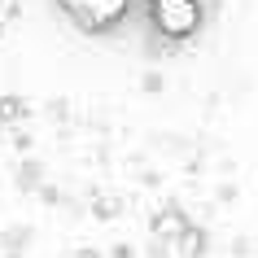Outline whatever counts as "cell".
<instances>
[{"mask_svg":"<svg viewBox=\"0 0 258 258\" xmlns=\"http://www.w3.org/2000/svg\"><path fill=\"white\" fill-rule=\"evenodd\" d=\"M27 118V101H18V96H0V127H9V122Z\"/></svg>","mask_w":258,"mask_h":258,"instance_id":"obj_5","label":"cell"},{"mask_svg":"<svg viewBox=\"0 0 258 258\" xmlns=\"http://www.w3.org/2000/svg\"><path fill=\"white\" fill-rule=\"evenodd\" d=\"M118 210H122V202H118V197H101V202L92 206V215H96V219H114Z\"/></svg>","mask_w":258,"mask_h":258,"instance_id":"obj_7","label":"cell"},{"mask_svg":"<svg viewBox=\"0 0 258 258\" xmlns=\"http://www.w3.org/2000/svg\"><path fill=\"white\" fill-rule=\"evenodd\" d=\"M75 258H101V254H96V249H79Z\"/></svg>","mask_w":258,"mask_h":258,"instance_id":"obj_9","label":"cell"},{"mask_svg":"<svg viewBox=\"0 0 258 258\" xmlns=\"http://www.w3.org/2000/svg\"><path fill=\"white\" fill-rule=\"evenodd\" d=\"M18 184H22V188H40V166L27 162L22 171H18Z\"/></svg>","mask_w":258,"mask_h":258,"instance_id":"obj_8","label":"cell"},{"mask_svg":"<svg viewBox=\"0 0 258 258\" xmlns=\"http://www.w3.org/2000/svg\"><path fill=\"white\" fill-rule=\"evenodd\" d=\"M184 228H188V219H184V210H179V206H166V210H158V215H153V236L175 241Z\"/></svg>","mask_w":258,"mask_h":258,"instance_id":"obj_3","label":"cell"},{"mask_svg":"<svg viewBox=\"0 0 258 258\" xmlns=\"http://www.w3.org/2000/svg\"><path fill=\"white\" fill-rule=\"evenodd\" d=\"M175 258H206V232L188 223V228L175 236Z\"/></svg>","mask_w":258,"mask_h":258,"instance_id":"obj_4","label":"cell"},{"mask_svg":"<svg viewBox=\"0 0 258 258\" xmlns=\"http://www.w3.org/2000/svg\"><path fill=\"white\" fill-rule=\"evenodd\" d=\"M149 22L166 44H184L202 31L206 9L202 0H149Z\"/></svg>","mask_w":258,"mask_h":258,"instance_id":"obj_1","label":"cell"},{"mask_svg":"<svg viewBox=\"0 0 258 258\" xmlns=\"http://www.w3.org/2000/svg\"><path fill=\"white\" fill-rule=\"evenodd\" d=\"M61 9L70 14V22H75L79 31L105 35V31H114L122 18H127L132 0H61Z\"/></svg>","mask_w":258,"mask_h":258,"instance_id":"obj_2","label":"cell"},{"mask_svg":"<svg viewBox=\"0 0 258 258\" xmlns=\"http://www.w3.org/2000/svg\"><path fill=\"white\" fill-rule=\"evenodd\" d=\"M0 31H5V27H0Z\"/></svg>","mask_w":258,"mask_h":258,"instance_id":"obj_10","label":"cell"},{"mask_svg":"<svg viewBox=\"0 0 258 258\" xmlns=\"http://www.w3.org/2000/svg\"><path fill=\"white\" fill-rule=\"evenodd\" d=\"M31 232L27 228H9L5 232V258H22V245H27Z\"/></svg>","mask_w":258,"mask_h":258,"instance_id":"obj_6","label":"cell"}]
</instances>
